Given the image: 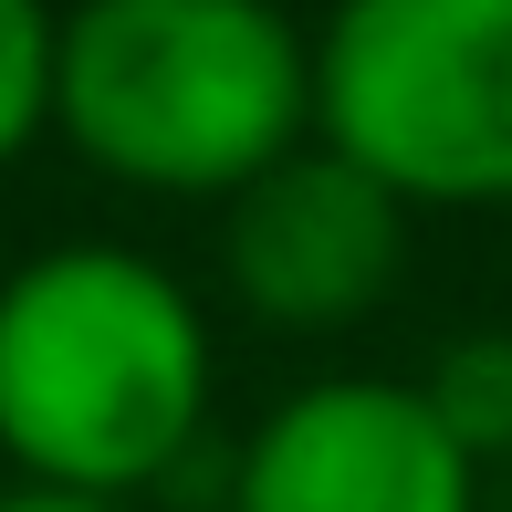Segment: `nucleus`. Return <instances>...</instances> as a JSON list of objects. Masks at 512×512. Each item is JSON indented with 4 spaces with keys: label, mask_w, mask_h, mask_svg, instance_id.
Returning <instances> with one entry per match:
<instances>
[{
    "label": "nucleus",
    "mask_w": 512,
    "mask_h": 512,
    "mask_svg": "<svg viewBox=\"0 0 512 512\" xmlns=\"http://www.w3.org/2000/svg\"><path fill=\"white\" fill-rule=\"evenodd\" d=\"M209 314L126 241H53L0 272V460L21 481L147 492L209 429Z\"/></svg>",
    "instance_id": "1"
},
{
    "label": "nucleus",
    "mask_w": 512,
    "mask_h": 512,
    "mask_svg": "<svg viewBox=\"0 0 512 512\" xmlns=\"http://www.w3.org/2000/svg\"><path fill=\"white\" fill-rule=\"evenodd\" d=\"M53 136L115 189L230 199L314 136V32L283 0H74Z\"/></svg>",
    "instance_id": "2"
},
{
    "label": "nucleus",
    "mask_w": 512,
    "mask_h": 512,
    "mask_svg": "<svg viewBox=\"0 0 512 512\" xmlns=\"http://www.w3.org/2000/svg\"><path fill=\"white\" fill-rule=\"evenodd\" d=\"M314 136L408 209H512V0H335Z\"/></svg>",
    "instance_id": "3"
},
{
    "label": "nucleus",
    "mask_w": 512,
    "mask_h": 512,
    "mask_svg": "<svg viewBox=\"0 0 512 512\" xmlns=\"http://www.w3.org/2000/svg\"><path fill=\"white\" fill-rule=\"evenodd\" d=\"M408 220L418 209L377 168H356L345 147L304 136L251 189L220 199V283L272 335H345V324H366L398 293Z\"/></svg>",
    "instance_id": "4"
},
{
    "label": "nucleus",
    "mask_w": 512,
    "mask_h": 512,
    "mask_svg": "<svg viewBox=\"0 0 512 512\" xmlns=\"http://www.w3.org/2000/svg\"><path fill=\"white\" fill-rule=\"evenodd\" d=\"M230 512H481V460L418 377H314L241 439Z\"/></svg>",
    "instance_id": "5"
},
{
    "label": "nucleus",
    "mask_w": 512,
    "mask_h": 512,
    "mask_svg": "<svg viewBox=\"0 0 512 512\" xmlns=\"http://www.w3.org/2000/svg\"><path fill=\"white\" fill-rule=\"evenodd\" d=\"M418 398L439 408V429H450L481 471L512 460V324H471V335H450L429 366H418Z\"/></svg>",
    "instance_id": "6"
},
{
    "label": "nucleus",
    "mask_w": 512,
    "mask_h": 512,
    "mask_svg": "<svg viewBox=\"0 0 512 512\" xmlns=\"http://www.w3.org/2000/svg\"><path fill=\"white\" fill-rule=\"evenodd\" d=\"M53 95H63V11L0 0V168H21L53 136Z\"/></svg>",
    "instance_id": "7"
},
{
    "label": "nucleus",
    "mask_w": 512,
    "mask_h": 512,
    "mask_svg": "<svg viewBox=\"0 0 512 512\" xmlns=\"http://www.w3.org/2000/svg\"><path fill=\"white\" fill-rule=\"evenodd\" d=\"M0 512H136L126 492H74V481H0Z\"/></svg>",
    "instance_id": "8"
}]
</instances>
